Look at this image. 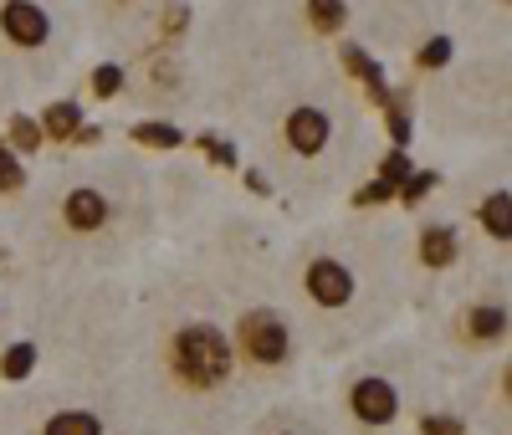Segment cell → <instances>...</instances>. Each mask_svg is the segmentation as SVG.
I'll return each instance as SVG.
<instances>
[{
  "instance_id": "obj_14",
  "label": "cell",
  "mask_w": 512,
  "mask_h": 435,
  "mask_svg": "<svg viewBox=\"0 0 512 435\" xmlns=\"http://www.w3.org/2000/svg\"><path fill=\"white\" fill-rule=\"evenodd\" d=\"M31 369H36V343H11L6 359H0V374H6L11 384H21Z\"/></svg>"
},
{
  "instance_id": "obj_10",
  "label": "cell",
  "mask_w": 512,
  "mask_h": 435,
  "mask_svg": "<svg viewBox=\"0 0 512 435\" xmlns=\"http://www.w3.org/2000/svg\"><path fill=\"white\" fill-rule=\"evenodd\" d=\"M482 226H487L497 241L512 236V195H507V190H497V195L482 200Z\"/></svg>"
},
{
  "instance_id": "obj_1",
  "label": "cell",
  "mask_w": 512,
  "mask_h": 435,
  "mask_svg": "<svg viewBox=\"0 0 512 435\" xmlns=\"http://www.w3.org/2000/svg\"><path fill=\"white\" fill-rule=\"evenodd\" d=\"M169 364L190 389H216L231 379V338L210 323H185L169 343Z\"/></svg>"
},
{
  "instance_id": "obj_9",
  "label": "cell",
  "mask_w": 512,
  "mask_h": 435,
  "mask_svg": "<svg viewBox=\"0 0 512 435\" xmlns=\"http://www.w3.org/2000/svg\"><path fill=\"white\" fill-rule=\"evenodd\" d=\"M77 123H82L77 103H52L41 113V139H77Z\"/></svg>"
},
{
  "instance_id": "obj_8",
  "label": "cell",
  "mask_w": 512,
  "mask_h": 435,
  "mask_svg": "<svg viewBox=\"0 0 512 435\" xmlns=\"http://www.w3.org/2000/svg\"><path fill=\"white\" fill-rule=\"evenodd\" d=\"M456 226H425L420 231V261H425V267H451V261H456Z\"/></svg>"
},
{
  "instance_id": "obj_19",
  "label": "cell",
  "mask_w": 512,
  "mask_h": 435,
  "mask_svg": "<svg viewBox=\"0 0 512 435\" xmlns=\"http://www.w3.org/2000/svg\"><path fill=\"white\" fill-rule=\"evenodd\" d=\"M451 52H456V47H451V36H431V41L420 47V67H431V72H436V67L451 62Z\"/></svg>"
},
{
  "instance_id": "obj_5",
  "label": "cell",
  "mask_w": 512,
  "mask_h": 435,
  "mask_svg": "<svg viewBox=\"0 0 512 435\" xmlns=\"http://www.w3.org/2000/svg\"><path fill=\"white\" fill-rule=\"evenodd\" d=\"M0 26H6V36L16 47H41V41L52 36V21L36 0H6V6H0Z\"/></svg>"
},
{
  "instance_id": "obj_2",
  "label": "cell",
  "mask_w": 512,
  "mask_h": 435,
  "mask_svg": "<svg viewBox=\"0 0 512 435\" xmlns=\"http://www.w3.org/2000/svg\"><path fill=\"white\" fill-rule=\"evenodd\" d=\"M241 333V348H246V359L251 364H282L287 354H292V333H287V318L282 313H272V308H251V313H241V323H236Z\"/></svg>"
},
{
  "instance_id": "obj_6",
  "label": "cell",
  "mask_w": 512,
  "mask_h": 435,
  "mask_svg": "<svg viewBox=\"0 0 512 435\" xmlns=\"http://www.w3.org/2000/svg\"><path fill=\"white\" fill-rule=\"evenodd\" d=\"M328 134H333V123H328L323 108H292L287 113V144L303 154V159L323 154L328 149Z\"/></svg>"
},
{
  "instance_id": "obj_15",
  "label": "cell",
  "mask_w": 512,
  "mask_h": 435,
  "mask_svg": "<svg viewBox=\"0 0 512 435\" xmlns=\"http://www.w3.org/2000/svg\"><path fill=\"white\" fill-rule=\"evenodd\" d=\"M390 139H395V149H405L410 144V134H415V123H410V108H405V93H390Z\"/></svg>"
},
{
  "instance_id": "obj_3",
  "label": "cell",
  "mask_w": 512,
  "mask_h": 435,
  "mask_svg": "<svg viewBox=\"0 0 512 435\" xmlns=\"http://www.w3.org/2000/svg\"><path fill=\"white\" fill-rule=\"evenodd\" d=\"M308 297L318 302V308H344V302L354 297V272L333 256H318L308 267Z\"/></svg>"
},
{
  "instance_id": "obj_23",
  "label": "cell",
  "mask_w": 512,
  "mask_h": 435,
  "mask_svg": "<svg viewBox=\"0 0 512 435\" xmlns=\"http://www.w3.org/2000/svg\"><path fill=\"white\" fill-rule=\"evenodd\" d=\"M420 430H425V435H466V425H461V420H451V415H425V420H420Z\"/></svg>"
},
{
  "instance_id": "obj_16",
  "label": "cell",
  "mask_w": 512,
  "mask_h": 435,
  "mask_svg": "<svg viewBox=\"0 0 512 435\" xmlns=\"http://www.w3.org/2000/svg\"><path fill=\"white\" fill-rule=\"evenodd\" d=\"M308 16H313L318 31H338L349 11H344V0H308Z\"/></svg>"
},
{
  "instance_id": "obj_21",
  "label": "cell",
  "mask_w": 512,
  "mask_h": 435,
  "mask_svg": "<svg viewBox=\"0 0 512 435\" xmlns=\"http://www.w3.org/2000/svg\"><path fill=\"white\" fill-rule=\"evenodd\" d=\"M431 190H436V174H410V180H405V185H400L395 195H400L405 205H415V200H425Z\"/></svg>"
},
{
  "instance_id": "obj_25",
  "label": "cell",
  "mask_w": 512,
  "mask_h": 435,
  "mask_svg": "<svg viewBox=\"0 0 512 435\" xmlns=\"http://www.w3.org/2000/svg\"><path fill=\"white\" fill-rule=\"evenodd\" d=\"M200 149H205V154H210V159H216V164H226V169H231V164H236V149H231V144H226V139H200Z\"/></svg>"
},
{
  "instance_id": "obj_22",
  "label": "cell",
  "mask_w": 512,
  "mask_h": 435,
  "mask_svg": "<svg viewBox=\"0 0 512 435\" xmlns=\"http://www.w3.org/2000/svg\"><path fill=\"white\" fill-rule=\"evenodd\" d=\"M26 180V174H21V164H16V154L6 149V144H0V190H16Z\"/></svg>"
},
{
  "instance_id": "obj_18",
  "label": "cell",
  "mask_w": 512,
  "mask_h": 435,
  "mask_svg": "<svg viewBox=\"0 0 512 435\" xmlns=\"http://www.w3.org/2000/svg\"><path fill=\"white\" fill-rule=\"evenodd\" d=\"M11 144H16V149H41V123L26 118V113H16V118H11Z\"/></svg>"
},
{
  "instance_id": "obj_26",
  "label": "cell",
  "mask_w": 512,
  "mask_h": 435,
  "mask_svg": "<svg viewBox=\"0 0 512 435\" xmlns=\"http://www.w3.org/2000/svg\"><path fill=\"white\" fill-rule=\"evenodd\" d=\"M185 21H190V11H185V6H169V16H164V36H180V31H185Z\"/></svg>"
},
{
  "instance_id": "obj_4",
  "label": "cell",
  "mask_w": 512,
  "mask_h": 435,
  "mask_svg": "<svg viewBox=\"0 0 512 435\" xmlns=\"http://www.w3.org/2000/svg\"><path fill=\"white\" fill-rule=\"evenodd\" d=\"M349 410H354V420H364V425H390L395 410H400V395H395L390 379H374V374H369V379L354 384Z\"/></svg>"
},
{
  "instance_id": "obj_11",
  "label": "cell",
  "mask_w": 512,
  "mask_h": 435,
  "mask_svg": "<svg viewBox=\"0 0 512 435\" xmlns=\"http://www.w3.org/2000/svg\"><path fill=\"white\" fill-rule=\"evenodd\" d=\"M466 333H472L477 343L502 338L507 333V308H487V302H482V308H472V313H466Z\"/></svg>"
},
{
  "instance_id": "obj_17",
  "label": "cell",
  "mask_w": 512,
  "mask_h": 435,
  "mask_svg": "<svg viewBox=\"0 0 512 435\" xmlns=\"http://www.w3.org/2000/svg\"><path fill=\"white\" fill-rule=\"evenodd\" d=\"M379 180L400 190V185L410 180V154H405V149H390V154H384V169H379Z\"/></svg>"
},
{
  "instance_id": "obj_13",
  "label": "cell",
  "mask_w": 512,
  "mask_h": 435,
  "mask_svg": "<svg viewBox=\"0 0 512 435\" xmlns=\"http://www.w3.org/2000/svg\"><path fill=\"white\" fill-rule=\"evenodd\" d=\"M134 139L149 144V149H180L185 144V134L175 123H134Z\"/></svg>"
},
{
  "instance_id": "obj_7",
  "label": "cell",
  "mask_w": 512,
  "mask_h": 435,
  "mask_svg": "<svg viewBox=\"0 0 512 435\" xmlns=\"http://www.w3.org/2000/svg\"><path fill=\"white\" fill-rule=\"evenodd\" d=\"M62 215H67L72 231H98V226L108 221V195H98V190H72V195L62 200Z\"/></svg>"
},
{
  "instance_id": "obj_20",
  "label": "cell",
  "mask_w": 512,
  "mask_h": 435,
  "mask_svg": "<svg viewBox=\"0 0 512 435\" xmlns=\"http://www.w3.org/2000/svg\"><path fill=\"white\" fill-rule=\"evenodd\" d=\"M118 87H123V67H118V62H103V67L93 72V93H98V98H113Z\"/></svg>"
},
{
  "instance_id": "obj_24",
  "label": "cell",
  "mask_w": 512,
  "mask_h": 435,
  "mask_svg": "<svg viewBox=\"0 0 512 435\" xmlns=\"http://www.w3.org/2000/svg\"><path fill=\"white\" fill-rule=\"evenodd\" d=\"M395 195V185H384V180H374V185H364L359 195H354V205H384Z\"/></svg>"
},
{
  "instance_id": "obj_12",
  "label": "cell",
  "mask_w": 512,
  "mask_h": 435,
  "mask_svg": "<svg viewBox=\"0 0 512 435\" xmlns=\"http://www.w3.org/2000/svg\"><path fill=\"white\" fill-rule=\"evenodd\" d=\"M47 435H103V425L88 410H62V415L47 420Z\"/></svg>"
}]
</instances>
